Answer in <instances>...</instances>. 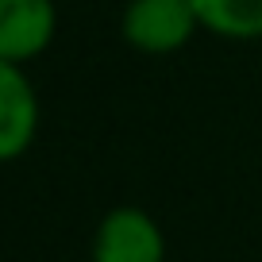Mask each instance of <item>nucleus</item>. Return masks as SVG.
<instances>
[{
    "label": "nucleus",
    "instance_id": "1",
    "mask_svg": "<svg viewBox=\"0 0 262 262\" xmlns=\"http://www.w3.org/2000/svg\"><path fill=\"white\" fill-rule=\"evenodd\" d=\"M201 31L189 0H127L120 35L139 54H173Z\"/></svg>",
    "mask_w": 262,
    "mask_h": 262
},
{
    "label": "nucleus",
    "instance_id": "2",
    "mask_svg": "<svg viewBox=\"0 0 262 262\" xmlns=\"http://www.w3.org/2000/svg\"><path fill=\"white\" fill-rule=\"evenodd\" d=\"M89 262H166V235L147 208L120 205L100 216Z\"/></svg>",
    "mask_w": 262,
    "mask_h": 262
},
{
    "label": "nucleus",
    "instance_id": "3",
    "mask_svg": "<svg viewBox=\"0 0 262 262\" xmlns=\"http://www.w3.org/2000/svg\"><path fill=\"white\" fill-rule=\"evenodd\" d=\"M58 35L54 0H0V58L27 66L47 54Z\"/></svg>",
    "mask_w": 262,
    "mask_h": 262
},
{
    "label": "nucleus",
    "instance_id": "4",
    "mask_svg": "<svg viewBox=\"0 0 262 262\" xmlns=\"http://www.w3.org/2000/svg\"><path fill=\"white\" fill-rule=\"evenodd\" d=\"M39 97L24 66L0 58V162H16L35 143Z\"/></svg>",
    "mask_w": 262,
    "mask_h": 262
},
{
    "label": "nucleus",
    "instance_id": "5",
    "mask_svg": "<svg viewBox=\"0 0 262 262\" xmlns=\"http://www.w3.org/2000/svg\"><path fill=\"white\" fill-rule=\"evenodd\" d=\"M201 27L231 42L262 39V0H189Z\"/></svg>",
    "mask_w": 262,
    "mask_h": 262
}]
</instances>
